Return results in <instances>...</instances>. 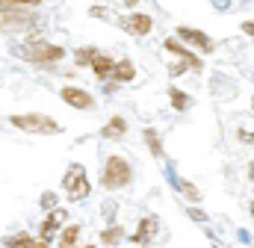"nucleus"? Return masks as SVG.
Wrapping results in <instances>:
<instances>
[{
    "mask_svg": "<svg viewBox=\"0 0 254 248\" xmlns=\"http://www.w3.org/2000/svg\"><path fill=\"white\" fill-rule=\"evenodd\" d=\"M249 172H252V181H254V163H252V169H249Z\"/></svg>",
    "mask_w": 254,
    "mask_h": 248,
    "instance_id": "obj_26",
    "label": "nucleus"
},
{
    "mask_svg": "<svg viewBox=\"0 0 254 248\" xmlns=\"http://www.w3.org/2000/svg\"><path fill=\"white\" fill-rule=\"evenodd\" d=\"M154 234H157V219H142V222H139V231H136L130 240H133V243H148Z\"/></svg>",
    "mask_w": 254,
    "mask_h": 248,
    "instance_id": "obj_12",
    "label": "nucleus"
},
{
    "mask_svg": "<svg viewBox=\"0 0 254 248\" xmlns=\"http://www.w3.org/2000/svg\"><path fill=\"white\" fill-rule=\"evenodd\" d=\"M42 207H54V195H51V192L42 195Z\"/></svg>",
    "mask_w": 254,
    "mask_h": 248,
    "instance_id": "obj_23",
    "label": "nucleus"
},
{
    "mask_svg": "<svg viewBox=\"0 0 254 248\" xmlns=\"http://www.w3.org/2000/svg\"><path fill=\"white\" fill-rule=\"evenodd\" d=\"M145 142H148V148H151V154H154V157H163V148H160V136H157L154 130H145Z\"/></svg>",
    "mask_w": 254,
    "mask_h": 248,
    "instance_id": "obj_16",
    "label": "nucleus"
},
{
    "mask_svg": "<svg viewBox=\"0 0 254 248\" xmlns=\"http://www.w3.org/2000/svg\"><path fill=\"white\" fill-rule=\"evenodd\" d=\"M9 124L18 127V130H27V133H60V124L54 119H48V116H39V113H33V116H12Z\"/></svg>",
    "mask_w": 254,
    "mask_h": 248,
    "instance_id": "obj_2",
    "label": "nucleus"
},
{
    "mask_svg": "<svg viewBox=\"0 0 254 248\" xmlns=\"http://www.w3.org/2000/svg\"><path fill=\"white\" fill-rule=\"evenodd\" d=\"M169 71H172V74H175V77H178V74H184V71H187V65H184V62H175V65H172V68H169Z\"/></svg>",
    "mask_w": 254,
    "mask_h": 248,
    "instance_id": "obj_21",
    "label": "nucleus"
},
{
    "mask_svg": "<svg viewBox=\"0 0 254 248\" xmlns=\"http://www.w3.org/2000/svg\"><path fill=\"white\" fill-rule=\"evenodd\" d=\"M63 101L71 104V107H77V110H92L95 107V98L89 92H83V89H74V86H65L63 89Z\"/></svg>",
    "mask_w": 254,
    "mask_h": 248,
    "instance_id": "obj_5",
    "label": "nucleus"
},
{
    "mask_svg": "<svg viewBox=\"0 0 254 248\" xmlns=\"http://www.w3.org/2000/svg\"><path fill=\"white\" fill-rule=\"evenodd\" d=\"M130 166H127V160L122 157H110L107 160V166H104V172H101V186L104 189H122V186L130 184Z\"/></svg>",
    "mask_w": 254,
    "mask_h": 248,
    "instance_id": "obj_1",
    "label": "nucleus"
},
{
    "mask_svg": "<svg viewBox=\"0 0 254 248\" xmlns=\"http://www.w3.org/2000/svg\"><path fill=\"white\" fill-rule=\"evenodd\" d=\"M33 248H48V243H45V240H36V243H33Z\"/></svg>",
    "mask_w": 254,
    "mask_h": 248,
    "instance_id": "obj_25",
    "label": "nucleus"
},
{
    "mask_svg": "<svg viewBox=\"0 0 254 248\" xmlns=\"http://www.w3.org/2000/svg\"><path fill=\"white\" fill-rule=\"evenodd\" d=\"M252 107H254V98H252Z\"/></svg>",
    "mask_w": 254,
    "mask_h": 248,
    "instance_id": "obj_29",
    "label": "nucleus"
},
{
    "mask_svg": "<svg viewBox=\"0 0 254 248\" xmlns=\"http://www.w3.org/2000/svg\"><path fill=\"white\" fill-rule=\"evenodd\" d=\"M243 30H246L249 36H254V24H252V21H249V24H243Z\"/></svg>",
    "mask_w": 254,
    "mask_h": 248,
    "instance_id": "obj_24",
    "label": "nucleus"
},
{
    "mask_svg": "<svg viewBox=\"0 0 254 248\" xmlns=\"http://www.w3.org/2000/svg\"><path fill=\"white\" fill-rule=\"evenodd\" d=\"M77 237H80V228H77V225H68L63 231V237H60V248H74Z\"/></svg>",
    "mask_w": 254,
    "mask_h": 248,
    "instance_id": "obj_14",
    "label": "nucleus"
},
{
    "mask_svg": "<svg viewBox=\"0 0 254 248\" xmlns=\"http://www.w3.org/2000/svg\"><path fill=\"white\" fill-rule=\"evenodd\" d=\"M252 213H254V204H252Z\"/></svg>",
    "mask_w": 254,
    "mask_h": 248,
    "instance_id": "obj_28",
    "label": "nucleus"
},
{
    "mask_svg": "<svg viewBox=\"0 0 254 248\" xmlns=\"http://www.w3.org/2000/svg\"><path fill=\"white\" fill-rule=\"evenodd\" d=\"M125 119H119V116H116V119H110V124H107V127H104V136H107V139H119V136H122V133H125Z\"/></svg>",
    "mask_w": 254,
    "mask_h": 248,
    "instance_id": "obj_13",
    "label": "nucleus"
},
{
    "mask_svg": "<svg viewBox=\"0 0 254 248\" xmlns=\"http://www.w3.org/2000/svg\"><path fill=\"white\" fill-rule=\"evenodd\" d=\"M65 219H68V213H65V210H54V213L45 219V225H42V240H45V243H48V240L57 234V228L63 225Z\"/></svg>",
    "mask_w": 254,
    "mask_h": 248,
    "instance_id": "obj_8",
    "label": "nucleus"
},
{
    "mask_svg": "<svg viewBox=\"0 0 254 248\" xmlns=\"http://www.w3.org/2000/svg\"><path fill=\"white\" fill-rule=\"evenodd\" d=\"M169 98H172V107H175V110H181V113L190 107V98H187L184 92H178V89H172V92H169Z\"/></svg>",
    "mask_w": 254,
    "mask_h": 248,
    "instance_id": "obj_15",
    "label": "nucleus"
},
{
    "mask_svg": "<svg viewBox=\"0 0 254 248\" xmlns=\"http://www.w3.org/2000/svg\"><path fill=\"white\" fill-rule=\"evenodd\" d=\"M122 24H125V30H130L133 36H145V33L151 30V15H145V12H133V15H127Z\"/></svg>",
    "mask_w": 254,
    "mask_h": 248,
    "instance_id": "obj_6",
    "label": "nucleus"
},
{
    "mask_svg": "<svg viewBox=\"0 0 254 248\" xmlns=\"http://www.w3.org/2000/svg\"><path fill=\"white\" fill-rule=\"evenodd\" d=\"M166 51L178 54V57L184 60V65H187V68H195V71H201V60H198V57H192L190 51H184V48H181V45H178L175 39H166Z\"/></svg>",
    "mask_w": 254,
    "mask_h": 248,
    "instance_id": "obj_9",
    "label": "nucleus"
},
{
    "mask_svg": "<svg viewBox=\"0 0 254 248\" xmlns=\"http://www.w3.org/2000/svg\"><path fill=\"white\" fill-rule=\"evenodd\" d=\"M190 219H195V222H207V216H204L201 210H190Z\"/></svg>",
    "mask_w": 254,
    "mask_h": 248,
    "instance_id": "obj_22",
    "label": "nucleus"
},
{
    "mask_svg": "<svg viewBox=\"0 0 254 248\" xmlns=\"http://www.w3.org/2000/svg\"><path fill=\"white\" fill-rule=\"evenodd\" d=\"M178 36L184 39V42H190V45H198L204 54H210L213 51V42L201 33V30H190V27H178Z\"/></svg>",
    "mask_w": 254,
    "mask_h": 248,
    "instance_id": "obj_7",
    "label": "nucleus"
},
{
    "mask_svg": "<svg viewBox=\"0 0 254 248\" xmlns=\"http://www.w3.org/2000/svg\"><path fill=\"white\" fill-rule=\"evenodd\" d=\"M24 57H27L30 62H60L65 57V51L60 48V45H48L45 39H36L33 45H27Z\"/></svg>",
    "mask_w": 254,
    "mask_h": 248,
    "instance_id": "obj_3",
    "label": "nucleus"
},
{
    "mask_svg": "<svg viewBox=\"0 0 254 248\" xmlns=\"http://www.w3.org/2000/svg\"><path fill=\"white\" fill-rule=\"evenodd\" d=\"M33 243H36V240H33L30 234H18V237H12L6 246L9 248H33Z\"/></svg>",
    "mask_w": 254,
    "mask_h": 248,
    "instance_id": "obj_17",
    "label": "nucleus"
},
{
    "mask_svg": "<svg viewBox=\"0 0 254 248\" xmlns=\"http://www.w3.org/2000/svg\"><path fill=\"white\" fill-rule=\"evenodd\" d=\"M63 186L68 189V195H71V201H80V198H86L89 195V181H86V172H83V166H71L68 169V175L63 178Z\"/></svg>",
    "mask_w": 254,
    "mask_h": 248,
    "instance_id": "obj_4",
    "label": "nucleus"
},
{
    "mask_svg": "<svg viewBox=\"0 0 254 248\" xmlns=\"http://www.w3.org/2000/svg\"><path fill=\"white\" fill-rule=\"evenodd\" d=\"M92 68H95L98 80H107V77H113V68H116V60H113V57H107V54H98V57L92 60Z\"/></svg>",
    "mask_w": 254,
    "mask_h": 248,
    "instance_id": "obj_10",
    "label": "nucleus"
},
{
    "mask_svg": "<svg viewBox=\"0 0 254 248\" xmlns=\"http://www.w3.org/2000/svg\"><path fill=\"white\" fill-rule=\"evenodd\" d=\"M133 77H136V68H133V62H130V60L116 62V68H113V80H116V83H130Z\"/></svg>",
    "mask_w": 254,
    "mask_h": 248,
    "instance_id": "obj_11",
    "label": "nucleus"
},
{
    "mask_svg": "<svg viewBox=\"0 0 254 248\" xmlns=\"http://www.w3.org/2000/svg\"><path fill=\"white\" fill-rule=\"evenodd\" d=\"M122 234H125L122 228H110V231H104L101 237H104V243H110V246H113V243H119V240H122Z\"/></svg>",
    "mask_w": 254,
    "mask_h": 248,
    "instance_id": "obj_19",
    "label": "nucleus"
},
{
    "mask_svg": "<svg viewBox=\"0 0 254 248\" xmlns=\"http://www.w3.org/2000/svg\"><path fill=\"white\" fill-rule=\"evenodd\" d=\"M175 184L181 186V192H184V195H187L190 201H198V189H195L192 184H184V181H175Z\"/></svg>",
    "mask_w": 254,
    "mask_h": 248,
    "instance_id": "obj_20",
    "label": "nucleus"
},
{
    "mask_svg": "<svg viewBox=\"0 0 254 248\" xmlns=\"http://www.w3.org/2000/svg\"><path fill=\"white\" fill-rule=\"evenodd\" d=\"M98 57L95 48H86V51H77V65H92V60Z\"/></svg>",
    "mask_w": 254,
    "mask_h": 248,
    "instance_id": "obj_18",
    "label": "nucleus"
},
{
    "mask_svg": "<svg viewBox=\"0 0 254 248\" xmlns=\"http://www.w3.org/2000/svg\"><path fill=\"white\" fill-rule=\"evenodd\" d=\"M83 248H95V246H83Z\"/></svg>",
    "mask_w": 254,
    "mask_h": 248,
    "instance_id": "obj_27",
    "label": "nucleus"
}]
</instances>
